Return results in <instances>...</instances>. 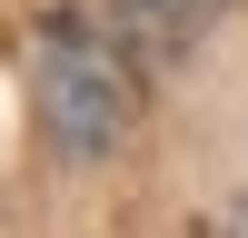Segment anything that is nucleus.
Segmentation results:
<instances>
[{"label": "nucleus", "mask_w": 248, "mask_h": 238, "mask_svg": "<svg viewBox=\"0 0 248 238\" xmlns=\"http://www.w3.org/2000/svg\"><path fill=\"white\" fill-rule=\"evenodd\" d=\"M30 109H40V129H50L60 159H109L119 139H129V79H119V60L99 50V40H79L70 20H60V30H40Z\"/></svg>", "instance_id": "nucleus-1"}, {"label": "nucleus", "mask_w": 248, "mask_h": 238, "mask_svg": "<svg viewBox=\"0 0 248 238\" xmlns=\"http://www.w3.org/2000/svg\"><path fill=\"white\" fill-rule=\"evenodd\" d=\"M218 238H248V198H238V208H229V218H218Z\"/></svg>", "instance_id": "nucleus-3"}, {"label": "nucleus", "mask_w": 248, "mask_h": 238, "mask_svg": "<svg viewBox=\"0 0 248 238\" xmlns=\"http://www.w3.org/2000/svg\"><path fill=\"white\" fill-rule=\"evenodd\" d=\"M109 10H119V30H139L149 50H189L229 0H109Z\"/></svg>", "instance_id": "nucleus-2"}]
</instances>
